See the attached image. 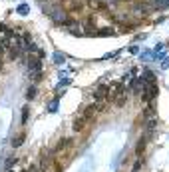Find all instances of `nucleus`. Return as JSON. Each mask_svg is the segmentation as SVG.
Returning <instances> with one entry per match:
<instances>
[{
	"instance_id": "2",
	"label": "nucleus",
	"mask_w": 169,
	"mask_h": 172,
	"mask_svg": "<svg viewBox=\"0 0 169 172\" xmlns=\"http://www.w3.org/2000/svg\"><path fill=\"white\" fill-rule=\"evenodd\" d=\"M151 10H153V6L147 4V2H135L133 8H132V12H135V14H139V16H147Z\"/></svg>"
},
{
	"instance_id": "1",
	"label": "nucleus",
	"mask_w": 169,
	"mask_h": 172,
	"mask_svg": "<svg viewBox=\"0 0 169 172\" xmlns=\"http://www.w3.org/2000/svg\"><path fill=\"white\" fill-rule=\"evenodd\" d=\"M44 12L52 18L54 24H58V26H64V24L68 22V10H64V8H44Z\"/></svg>"
},
{
	"instance_id": "8",
	"label": "nucleus",
	"mask_w": 169,
	"mask_h": 172,
	"mask_svg": "<svg viewBox=\"0 0 169 172\" xmlns=\"http://www.w3.org/2000/svg\"><path fill=\"white\" fill-rule=\"evenodd\" d=\"M96 34L98 36H108V34H112V30H109V28H101V30H96Z\"/></svg>"
},
{
	"instance_id": "9",
	"label": "nucleus",
	"mask_w": 169,
	"mask_h": 172,
	"mask_svg": "<svg viewBox=\"0 0 169 172\" xmlns=\"http://www.w3.org/2000/svg\"><path fill=\"white\" fill-rule=\"evenodd\" d=\"M54 60L60 64V62H64V54H60V52H56V56H54Z\"/></svg>"
},
{
	"instance_id": "10",
	"label": "nucleus",
	"mask_w": 169,
	"mask_h": 172,
	"mask_svg": "<svg viewBox=\"0 0 169 172\" xmlns=\"http://www.w3.org/2000/svg\"><path fill=\"white\" fill-rule=\"evenodd\" d=\"M56 106H58V100H54V102L50 104V112H54V110H56Z\"/></svg>"
},
{
	"instance_id": "5",
	"label": "nucleus",
	"mask_w": 169,
	"mask_h": 172,
	"mask_svg": "<svg viewBox=\"0 0 169 172\" xmlns=\"http://www.w3.org/2000/svg\"><path fill=\"white\" fill-rule=\"evenodd\" d=\"M24 142V134H18L16 138H12V146H20Z\"/></svg>"
},
{
	"instance_id": "6",
	"label": "nucleus",
	"mask_w": 169,
	"mask_h": 172,
	"mask_svg": "<svg viewBox=\"0 0 169 172\" xmlns=\"http://www.w3.org/2000/svg\"><path fill=\"white\" fill-rule=\"evenodd\" d=\"M18 14H22V16L28 14V4H20L18 6Z\"/></svg>"
},
{
	"instance_id": "7",
	"label": "nucleus",
	"mask_w": 169,
	"mask_h": 172,
	"mask_svg": "<svg viewBox=\"0 0 169 172\" xmlns=\"http://www.w3.org/2000/svg\"><path fill=\"white\" fill-rule=\"evenodd\" d=\"M28 112H30V110H28V106H24L22 108V124L28 122Z\"/></svg>"
},
{
	"instance_id": "4",
	"label": "nucleus",
	"mask_w": 169,
	"mask_h": 172,
	"mask_svg": "<svg viewBox=\"0 0 169 172\" xmlns=\"http://www.w3.org/2000/svg\"><path fill=\"white\" fill-rule=\"evenodd\" d=\"M36 90H38V88L34 86V84H32V86H28V90H26V98H28V100H34V98H36V94H38Z\"/></svg>"
},
{
	"instance_id": "3",
	"label": "nucleus",
	"mask_w": 169,
	"mask_h": 172,
	"mask_svg": "<svg viewBox=\"0 0 169 172\" xmlns=\"http://www.w3.org/2000/svg\"><path fill=\"white\" fill-rule=\"evenodd\" d=\"M86 122H88V118H84V116L76 118V122H74V130H82L84 126H86Z\"/></svg>"
}]
</instances>
